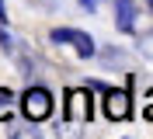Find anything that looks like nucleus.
Segmentation results:
<instances>
[{
	"label": "nucleus",
	"mask_w": 153,
	"mask_h": 139,
	"mask_svg": "<svg viewBox=\"0 0 153 139\" xmlns=\"http://www.w3.org/2000/svg\"><path fill=\"white\" fill-rule=\"evenodd\" d=\"M146 4H150V10H153V0H146Z\"/></svg>",
	"instance_id": "13"
},
{
	"label": "nucleus",
	"mask_w": 153,
	"mask_h": 139,
	"mask_svg": "<svg viewBox=\"0 0 153 139\" xmlns=\"http://www.w3.org/2000/svg\"><path fill=\"white\" fill-rule=\"evenodd\" d=\"M80 125H84V122H73V118H66V115H63V122L56 125V136H59V139H80V136H84V132H80Z\"/></svg>",
	"instance_id": "6"
},
{
	"label": "nucleus",
	"mask_w": 153,
	"mask_h": 139,
	"mask_svg": "<svg viewBox=\"0 0 153 139\" xmlns=\"http://www.w3.org/2000/svg\"><path fill=\"white\" fill-rule=\"evenodd\" d=\"M38 122H28V125H14L10 129V139H42V129H35Z\"/></svg>",
	"instance_id": "7"
},
{
	"label": "nucleus",
	"mask_w": 153,
	"mask_h": 139,
	"mask_svg": "<svg viewBox=\"0 0 153 139\" xmlns=\"http://www.w3.org/2000/svg\"><path fill=\"white\" fill-rule=\"evenodd\" d=\"M143 118L153 122V91H146V104H143Z\"/></svg>",
	"instance_id": "9"
},
{
	"label": "nucleus",
	"mask_w": 153,
	"mask_h": 139,
	"mask_svg": "<svg viewBox=\"0 0 153 139\" xmlns=\"http://www.w3.org/2000/svg\"><path fill=\"white\" fill-rule=\"evenodd\" d=\"M115 25H118V31H125V35L136 31V7H132V0H118V4H115Z\"/></svg>",
	"instance_id": "5"
},
{
	"label": "nucleus",
	"mask_w": 153,
	"mask_h": 139,
	"mask_svg": "<svg viewBox=\"0 0 153 139\" xmlns=\"http://www.w3.org/2000/svg\"><path fill=\"white\" fill-rule=\"evenodd\" d=\"M10 101H14V94L7 91V87H0V122H10Z\"/></svg>",
	"instance_id": "8"
},
{
	"label": "nucleus",
	"mask_w": 153,
	"mask_h": 139,
	"mask_svg": "<svg viewBox=\"0 0 153 139\" xmlns=\"http://www.w3.org/2000/svg\"><path fill=\"white\" fill-rule=\"evenodd\" d=\"M21 111H25V118L28 122H42L52 115V94L45 87H28L25 97H21Z\"/></svg>",
	"instance_id": "1"
},
{
	"label": "nucleus",
	"mask_w": 153,
	"mask_h": 139,
	"mask_svg": "<svg viewBox=\"0 0 153 139\" xmlns=\"http://www.w3.org/2000/svg\"><path fill=\"white\" fill-rule=\"evenodd\" d=\"M105 111H108V118L111 122H125L129 118V111H132V104H129V94L125 91H108L105 94Z\"/></svg>",
	"instance_id": "4"
},
{
	"label": "nucleus",
	"mask_w": 153,
	"mask_h": 139,
	"mask_svg": "<svg viewBox=\"0 0 153 139\" xmlns=\"http://www.w3.org/2000/svg\"><path fill=\"white\" fill-rule=\"evenodd\" d=\"M0 45H4V49H14V38H10L4 28H0Z\"/></svg>",
	"instance_id": "10"
},
{
	"label": "nucleus",
	"mask_w": 153,
	"mask_h": 139,
	"mask_svg": "<svg viewBox=\"0 0 153 139\" xmlns=\"http://www.w3.org/2000/svg\"><path fill=\"white\" fill-rule=\"evenodd\" d=\"M0 25H7V7H4V0H0Z\"/></svg>",
	"instance_id": "12"
},
{
	"label": "nucleus",
	"mask_w": 153,
	"mask_h": 139,
	"mask_svg": "<svg viewBox=\"0 0 153 139\" xmlns=\"http://www.w3.org/2000/svg\"><path fill=\"white\" fill-rule=\"evenodd\" d=\"M49 38H52V42H70V45L76 49V56H80V59H91V56L97 52L94 38L84 35V31H76V28H52V31H49Z\"/></svg>",
	"instance_id": "3"
},
{
	"label": "nucleus",
	"mask_w": 153,
	"mask_h": 139,
	"mask_svg": "<svg viewBox=\"0 0 153 139\" xmlns=\"http://www.w3.org/2000/svg\"><path fill=\"white\" fill-rule=\"evenodd\" d=\"M63 115L73 122H91L94 118V101H91V87H73L63 101Z\"/></svg>",
	"instance_id": "2"
},
{
	"label": "nucleus",
	"mask_w": 153,
	"mask_h": 139,
	"mask_svg": "<svg viewBox=\"0 0 153 139\" xmlns=\"http://www.w3.org/2000/svg\"><path fill=\"white\" fill-rule=\"evenodd\" d=\"M76 4H80V7H84V10H91V14H94V10H97V4H101V0H76Z\"/></svg>",
	"instance_id": "11"
}]
</instances>
